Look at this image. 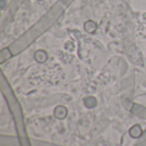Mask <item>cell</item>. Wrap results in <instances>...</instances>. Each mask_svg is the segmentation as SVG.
Here are the masks:
<instances>
[{"instance_id": "cell-1", "label": "cell", "mask_w": 146, "mask_h": 146, "mask_svg": "<svg viewBox=\"0 0 146 146\" xmlns=\"http://www.w3.org/2000/svg\"><path fill=\"white\" fill-rule=\"evenodd\" d=\"M138 33L143 37L146 38V14L143 15L138 21V27H137Z\"/></svg>"}]
</instances>
